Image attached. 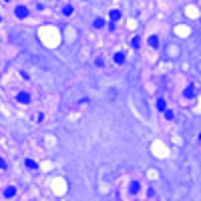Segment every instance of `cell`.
<instances>
[{"instance_id":"ba28073f","label":"cell","mask_w":201,"mask_h":201,"mask_svg":"<svg viewBox=\"0 0 201 201\" xmlns=\"http://www.w3.org/2000/svg\"><path fill=\"white\" fill-rule=\"evenodd\" d=\"M157 109L159 111H165V100L163 99H157Z\"/></svg>"},{"instance_id":"2e32d148","label":"cell","mask_w":201,"mask_h":201,"mask_svg":"<svg viewBox=\"0 0 201 201\" xmlns=\"http://www.w3.org/2000/svg\"><path fill=\"white\" fill-rule=\"evenodd\" d=\"M199 141H201V133H199Z\"/></svg>"},{"instance_id":"8fae6325","label":"cell","mask_w":201,"mask_h":201,"mask_svg":"<svg viewBox=\"0 0 201 201\" xmlns=\"http://www.w3.org/2000/svg\"><path fill=\"white\" fill-rule=\"evenodd\" d=\"M95 26H97V28H103V26H105V20H103V18H97V20H95Z\"/></svg>"},{"instance_id":"8992f818","label":"cell","mask_w":201,"mask_h":201,"mask_svg":"<svg viewBox=\"0 0 201 201\" xmlns=\"http://www.w3.org/2000/svg\"><path fill=\"white\" fill-rule=\"evenodd\" d=\"M119 18H121V12H119V10H111V20H113V22L119 20Z\"/></svg>"},{"instance_id":"9c48e42d","label":"cell","mask_w":201,"mask_h":201,"mask_svg":"<svg viewBox=\"0 0 201 201\" xmlns=\"http://www.w3.org/2000/svg\"><path fill=\"white\" fill-rule=\"evenodd\" d=\"M24 165H26L28 169H36V163H34L32 159H26V163H24Z\"/></svg>"},{"instance_id":"7c38bea8","label":"cell","mask_w":201,"mask_h":201,"mask_svg":"<svg viewBox=\"0 0 201 201\" xmlns=\"http://www.w3.org/2000/svg\"><path fill=\"white\" fill-rule=\"evenodd\" d=\"M133 46H135V48L141 46V38H139V36H135V38H133Z\"/></svg>"},{"instance_id":"30bf717a","label":"cell","mask_w":201,"mask_h":201,"mask_svg":"<svg viewBox=\"0 0 201 201\" xmlns=\"http://www.w3.org/2000/svg\"><path fill=\"white\" fill-rule=\"evenodd\" d=\"M62 14H65V16H70V14H73V6H65V8H62Z\"/></svg>"},{"instance_id":"6da1fadb","label":"cell","mask_w":201,"mask_h":201,"mask_svg":"<svg viewBox=\"0 0 201 201\" xmlns=\"http://www.w3.org/2000/svg\"><path fill=\"white\" fill-rule=\"evenodd\" d=\"M16 16H18V18H26V16H28V8H26V6H16Z\"/></svg>"},{"instance_id":"5bb4252c","label":"cell","mask_w":201,"mask_h":201,"mask_svg":"<svg viewBox=\"0 0 201 201\" xmlns=\"http://www.w3.org/2000/svg\"><path fill=\"white\" fill-rule=\"evenodd\" d=\"M165 117H167L169 121H171V119H173V111H165Z\"/></svg>"},{"instance_id":"3957f363","label":"cell","mask_w":201,"mask_h":201,"mask_svg":"<svg viewBox=\"0 0 201 201\" xmlns=\"http://www.w3.org/2000/svg\"><path fill=\"white\" fill-rule=\"evenodd\" d=\"M14 195H16V189L14 187H6L4 189V197H14Z\"/></svg>"},{"instance_id":"5b68a950","label":"cell","mask_w":201,"mask_h":201,"mask_svg":"<svg viewBox=\"0 0 201 201\" xmlns=\"http://www.w3.org/2000/svg\"><path fill=\"white\" fill-rule=\"evenodd\" d=\"M193 95H195V87H193V85H189V87L185 89V97H193Z\"/></svg>"},{"instance_id":"4fadbf2b","label":"cell","mask_w":201,"mask_h":201,"mask_svg":"<svg viewBox=\"0 0 201 201\" xmlns=\"http://www.w3.org/2000/svg\"><path fill=\"white\" fill-rule=\"evenodd\" d=\"M131 191L137 193V191H139V183H133V185H131Z\"/></svg>"},{"instance_id":"52a82bcc","label":"cell","mask_w":201,"mask_h":201,"mask_svg":"<svg viewBox=\"0 0 201 201\" xmlns=\"http://www.w3.org/2000/svg\"><path fill=\"white\" fill-rule=\"evenodd\" d=\"M149 45L157 48V46H159V38H157V36H149Z\"/></svg>"},{"instance_id":"277c9868","label":"cell","mask_w":201,"mask_h":201,"mask_svg":"<svg viewBox=\"0 0 201 201\" xmlns=\"http://www.w3.org/2000/svg\"><path fill=\"white\" fill-rule=\"evenodd\" d=\"M115 62H117V65H123L125 62V55L123 52H117V55H115Z\"/></svg>"},{"instance_id":"7a4b0ae2","label":"cell","mask_w":201,"mask_h":201,"mask_svg":"<svg viewBox=\"0 0 201 201\" xmlns=\"http://www.w3.org/2000/svg\"><path fill=\"white\" fill-rule=\"evenodd\" d=\"M16 100H18V103H28V100H30V95H28V93H18V95H16Z\"/></svg>"},{"instance_id":"9a60e30c","label":"cell","mask_w":201,"mask_h":201,"mask_svg":"<svg viewBox=\"0 0 201 201\" xmlns=\"http://www.w3.org/2000/svg\"><path fill=\"white\" fill-rule=\"evenodd\" d=\"M4 167H6V163H4V161L0 159V169H4Z\"/></svg>"}]
</instances>
